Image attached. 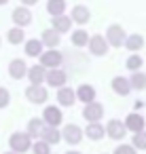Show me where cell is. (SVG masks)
I'll return each mask as SVG.
<instances>
[{
	"instance_id": "28",
	"label": "cell",
	"mask_w": 146,
	"mask_h": 154,
	"mask_svg": "<svg viewBox=\"0 0 146 154\" xmlns=\"http://www.w3.org/2000/svg\"><path fill=\"white\" fill-rule=\"evenodd\" d=\"M32 152L34 154H51V146L43 139H36V143L32 146Z\"/></svg>"
},
{
	"instance_id": "9",
	"label": "cell",
	"mask_w": 146,
	"mask_h": 154,
	"mask_svg": "<svg viewBox=\"0 0 146 154\" xmlns=\"http://www.w3.org/2000/svg\"><path fill=\"white\" fill-rule=\"evenodd\" d=\"M45 129H47V127H45V120H40V118H32V120L28 122V135H30V137L40 139Z\"/></svg>"
},
{
	"instance_id": "13",
	"label": "cell",
	"mask_w": 146,
	"mask_h": 154,
	"mask_svg": "<svg viewBox=\"0 0 146 154\" xmlns=\"http://www.w3.org/2000/svg\"><path fill=\"white\" fill-rule=\"evenodd\" d=\"M123 28H119V26H112L110 30H108V42L112 45V47H119V45H123Z\"/></svg>"
},
{
	"instance_id": "35",
	"label": "cell",
	"mask_w": 146,
	"mask_h": 154,
	"mask_svg": "<svg viewBox=\"0 0 146 154\" xmlns=\"http://www.w3.org/2000/svg\"><path fill=\"white\" fill-rule=\"evenodd\" d=\"M21 2H26V5H34V2H38V0H21Z\"/></svg>"
},
{
	"instance_id": "11",
	"label": "cell",
	"mask_w": 146,
	"mask_h": 154,
	"mask_svg": "<svg viewBox=\"0 0 146 154\" xmlns=\"http://www.w3.org/2000/svg\"><path fill=\"white\" fill-rule=\"evenodd\" d=\"M76 97H78L81 101H85V103H93V99H95V89L89 87V85H83V87L76 91Z\"/></svg>"
},
{
	"instance_id": "32",
	"label": "cell",
	"mask_w": 146,
	"mask_h": 154,
	"mask_svg": "<svg viewBox=\"0 0 146 154\" xmlns=\"http://www.w3.org/2000/svg\"><path fill=\"white\" fill-rule=\"evenodd\" d=\"M114 154H135V148L127 146V143H121V146L114 148Z\"/></svg>"
},
{
	"instance_id": "10",
	"label": "cell",
	"mask_w": 146,
	"mask_h": 154,
	"mask_svg": "<svg viewBox=\"0 0 146 154\" xmlns=\"http://www.w3.org/2000/svg\"><path fill=\"white\" fill-rule=\"evenodd\" d=\"M85 135H87L89 139L97 141V139H102V137L106 135V129H104L100 122H89V127L85 129Z\"/></svg>"
},
{
	"instance_id": "34",
	"label": "cell",
	"mask_w": 146,
	"mask_h": 154,
	"mask_svg": "<svg viewBox=\"0 0 146 154\" xmlns=\"http://www.w3.org/2000/svg\"><path fill=\"white\" fill-rule=\"evenodd\" d=\"M7 106H9V91L0 89V108H7Z\"/></svg>"
},
{
	"instance_id": "20",
	"label": "cell",
	"mask_w": 146,
	"mask_h": 154,
	"mask_svg": "<svg viewBox=\"0 0 146 154\" xmlns=\"http://www.w3.org/2000/svg\"><path fill=\"white\" fill-rule=\"evenodd\" d=\"M70 17H66V15H59V17H53V28L57 30V32H66V30H70Z\"/></svg>"
},
{
	"instance_id": "24",
	"label": "cell",
	"mask_w": 146,
	"mask_h": 154,
	"mask_svg": "<svg viewBox=\"0 0 146 154\" xmlns=\"http://www.w3.org/2000/svg\"><path fill=\"white\" fill-rule=\"evenodd\" d=\"M72 19L78 21V23H85V21H89V11H87L85 7H74V11H72Z\"/></svg>"
},
{
	"instance_id": "23",
	"label": "cell",
	"mask_w": 146,
	"mask_h": 154,
	"mask_svg": "<svg viewBox=\"0 0 146 154\" xmlns=\"http://www.w3.org/2000/svg\"><path fill=\"white\" fill-rule=\"evenodd\" d=\"M47 9H49V13H53L55 17H59L64 13V9H66V2H64V0H49Z\"/></svg>"
},
{
	"instance_id": "21",
	"label": "cell",
	"mask_w": 146,
	"mask_h": 154,
	"mask_svg": "<svg viewBox=\"0 0 146 154\" xmlns=\"http://www.w3.org/2000/svg\"><path fill=\"white\" fill-rule=\"evenodd\" d=\"M43 42H45L47 47H57V45H59V34H57L55 30H45Z\"/></svg>"
},
{
	"instance_id": "30",
	"label": "cell",
	"mask_w": 146,
	"mask_h": 154,
	"mask_svg": "<svg viewBox=\"0 0 146 154\" xmlns=\"http://www.w3.org/2000/svg\"><path fill=\"white\" fill-rule=\"evenodd\" d=\"M72 42H74V45H78V47L87 45V42H89V36H87V32H83V30L74 32V34H72Z\"/></svg>"
},
{
	"instance_id": "1",
	"label": "cell",
	"mask_w": 146,
	"mask_h": 154,
	"mask_svg": "<svg viewBox=\"0 0 146 154\" xmlns=\"http://www.w3.org/2000/svg\"><path fill=\"white\" fill-rule=\"evenodd\" d=\"M9 146H11V152L24 154V152H28L34 143H32V137H30L28 133H13L11 139H9Z\"/></svg>"
},
{
	"instance_id": "27",
	"label": "cell",
	"mask_w": 146,
	"mask_h": 154,
	"mask_svg": "<svg viewBox=\"0 0 146 154\" xmlns=\"http://www.w3.org/2000/svg\"><path fill=\"white\" fill-rule=\"evenodd\" d=\"M131 146H133L135 150H146V131L135 133L133 139H131Z\"/></svg>"
},
{
	"instance_id": "36",
	"label": "cell",
	"mask_w": 146,
	"mask_h": 154,
	"mask_svg": "<svg viewBox=\"0 0 146 154\" xmlns=\"http://www.w3.org/2000/svg\"><path fill=\"white\" fill-rule=\"evenodd\" d=\"M66 154H81V152H74V150H70V152H66Z\"/></svg>"
},
{
	"instance_id": "15",
	"label": "cell",
	"mask_w": 146,
	"mask_h": 154,
	"mask_svg": "<svg viewBox=\"0 0 146 154\" xmlns=\"http://www.w3.org/2000/svg\"><path fill=\"white\" fill-rule=\"evenodd\" d=\"M112 89H114L119 95H127L129 89H131V82H129L127 78H123V76H116V78L112 80Z\"/></svg>"
},
{
	"instance_id": "8",
	"label": "cell",
	"mask_w": 146,
	"mask_h": 154,
	"mask_svg": "<svg viewBox=\"0 0 146 154\" xmlns=\"http://www.w3.org/2000/svg\"><path fill=\"white\" fill-rule=\"evenodd\" d=\"M40 61H43V66H47V68H57V66L62 63V53L55 51V49H51V51H47V53L40 57Z\"/></svg>"
},
{
	"instance_id": "25",
	"label": "cell",
	"mask_w": 146,
	"mask_h": 154,
	"mask_svg": "<svg viewBox=\"0 0 146 154\" xmlns=\"http://www.w3.org/2000/svg\"><path fill=\"white\" fill-rule=\"evenodd\" d=\"M142 45H144V38H142L140 34H133V36H129V38H127V42H125V47H127L129 51H138Z\"/></svg>"
},
{
	"instance_id": "16",
	"label": "cell",
	"mask_w": 146,
	"mask_h": 154,
	"mask_svg": "<svg viewBox=\"0 0 146 154\" xmlns=\"http://www.w3.org/2000/svg\"><path fill=\"white\" fill-rule=\"evenodd\" d=\"M13 19H15L17 26H28L32 21V15H30L28 9H15L13 11Z\"/></svg>"
},
{
	"instance_id": "2",
	"label": "cell",
	"mask_w": 146,
	"mask_h": 154,
	"mask_svg": "<svg viewBox=\"0 0 146 154\" xmlns=\"http://www.w3.org/2000/svg\"><path fill=\"white\" fill-rule=\"evenodd\" d=\"M62 139H66L70 146H76V143H81V139H83V129L76 127V125H68V127H64V131H62Z\"/></svg>"
},
{
	"instance_id": "22",
	"label": "cell",
	"mask_w": 146,
	"mask_h": 154,
	"mask_svg": "<svg viewBox=\"0 0 146 154\" xmlns=\"http://www.w3.org/2000/svg\"><path fill=\"white\" fill-rule=\"evenodd\" d=\"M28 76H30L32 85H40V82L45 80V70H43V66H34V68L28 72Z\"/></svg>"
},
{
	"instance_id": "19",
	"label": "cell",
	"mask_w": 146,
	"mask_h": 154,
	"mask_svg": "<svg viewBox=\"0 0 146 154\" xmlns=\"http://www.w3.org/2000/svg\"><path fill=\"white\" fill-rule=\"evenodd\" d=\"M9 72H11V76H13V78H21V76L28 72V70H26V61H21V59H13V61H11Z\"/></svg>"
},
{
	"instance_id": "6",
	"label": "cell",
	"mask_w": 146,
	"mask_h": 154,
	"mask_svg": "<svg viewBox=\"0 0 146 154\" xmlns=\"http://www.w3.org/2000/svg\"><path fill=\"white\" fill-rule=\"evenodd\" d=\"M62 110L59 108H55V106H49L47 110H45V116H43V120L47 122V127H57L59 122H62Z\"/></svg>"
},
{
	"instance_id": "14",
	"label": "cell",
	"mask_w": 146,
	"mask_h": 154,
	"mask_svg": "<svg viewBox=\"0 0 146 154\" xmlns=\"http://www.w3.org/2000/svg\"><path fill=\"white\" fill-rule=\"evenodd\" d=\"M89 49H91V53H95V55H104L106 53V40L102 38V36H93L91 40H89Z\"/></svg>"
},
{
	"instance_id": "5",
	"label": "cell",
	"mask_w": 146,
	"mask_h": 154,
	"mask_svg": "<svg viewBox=\"0 0 146 154\" xmlns=\"http://www.w3.org/2000/svg\"><path fill=\"white\" fill-rule=\"evenodd\" d=\"M26 97H28L32 103H43V101H47V89H43L40 85H32V87L26 91Z\"/></svg>"
},
{
	"instance_id": "3",
	"label": "cell",
	"mask_w": 146,
	"mask_h": 154,
	"mask_svg": "<svg viewBox=\"0 0 146 154\" xmlns=\"http://www.w3.org/2000/svg\"><path fill=\"white\" fill-rule=\"evenodd\" d=\"M83 116L87 118V122H100V118L104 116V108L102 103H87L85 110H83Z\"/></svg>"
},
{
	"instance_id": "26",
	"label": "cell",
	"mask_w": 146,
	"mask_h": 154,
	"mask_svg": "<svg viewBox=\"0 0 146 154\" xmlns=\"http://www.w3.org/2000/svg\"><path fill=\"white\" fill-rule=\"evenodd\" d=\"M40 51H43V42H38V40H28V45H26V53H28L30 57H36Z\"/></svg>"
},
{
	"instance_id": "31",
	"label": "cell",
	"mask_w": 146,
	"mask_h": 154,
	"mask_svg": "<svg viewBox=\"0 0 146 154\" xmlns=\"http://www.w3.org/2000/svg\"><path fill=\"white\" fill-rule=\"evenodd\" d=\"M129 82H131L133 89H144V87H146V76H144V74H133Z\"/></svg>"
},
{
	"instance_id": "29",
	"label": "cell",
	"mask_w": 146,
	"mask_h": 154,
	"mask_svg": "<svg viewBox=\"0 0 146 154\" xmlns=\"http://www.w3.org/2000/svg\"><path fill=\"white\" fill-rule=\"evenodd\" d=\"M21 40H24V30H21V28H13V30H9V42L19 45Z\"/></svg>"
},
{
	"instance_id": "38",
	"label": "cell",
	"mask_w": 146,
	"mask_h": 154,
	"mask_svg": "<svg viewBox=\"0 0 146 154\" xmlns=\"http://www.w3.org/2000/svg\"><path fill=\"white\" fill-rule=\"evenodd\" d=\"M5 154H15V152H5Z\"/></svg>"
},
{
	"instance_id": "33",
	"label": "cell",
	"mask_w": 146,
	"mask_h": 154,
	"mask_svg": "<svg viewBox=\"0 0 146 154\" xmlns=\"http://www.w3.org/2000/svg\"><path fill=\"white\" fill-rule=\"evenodd\" d=\"M140 66H142V59H140L138 55H131V57L127 59V68H129V70H138Z\"/></svg>"
},
{
	"instance_id": "7",
	"label": "cell",
	"mask_w": 146,
	"mask_h": 154,
	"mask_svg": "<svg viewBox=\"0 0 146 154\" xmlns=\"http://www.w3.org/2000/svg\"><path fill=\"white\" fill-rule=\"evenodd\" d=\"M125 127H127L129 131H133V135H135V133H142V131H144V118H142L140 114H129V116L125 118Z\"/></svg>"
},
{
	"instance_id": "17",
	"label": "cell",
	"mask_w": 146,
	"mask_h": 154,
	"mask_svg": "<svg viewBox=\"0 0 146 154\" xmlns=\"http://www.w3.org/2000/svg\"><path fill=\"white\" fill-rule=\"evenodd\" d=\"M47 82H49L51 87H62V85L66 82V74H64L62 70H51V72L47 74Z\"/></svg>"
},
{
	"instance_id": "4",
	"label": "cell",
	"mask_w": 146,
	"mask_h": 154,
	"mask_svg": "<svg viewBox=\"0 0 146 154\" xmlns=\"http://www.w3.org/2000/svg\"><path fill=\"white\" fill-rule=\"evenodd\" d=\"M125 133H127V127H125L121 120H116V118L106 125V135H108L110 139H123Z\"/></svg>"
},
{
	"instance_id": "18",
	"label": "cell",
	"mask_w": 146,
	"mask_h": 154,
	"mask_svg": "<svg viewBox=\"0 0 146 154\" xmlns=\"http://www.w3.org/2000/svg\"><path fill=\"white\" fill-rule=\"evenodd\" d=\"M74 99H76V93H74L72 89H59V93H57V101H59L62 106H72Z\"/></svg>"
},
{
	"instance_id": "12",
	"label": "cell",
	"mask_w": 146,
	"mask_h": 154,
	"mask_svg": "<svg viewBox=\"0 0 146 154\" xmlns=\"http://www.w3.org/2000/svg\"><path fill=\"white\" fill-rule=\"evenodd\" d=\"M43 141H47L49 146H53V143H57L59 139H62V133L57 131V127H47L45 131H43V137H40Z\"/></svg>"
},
{
	"instance_id": "37",
	"label": "cell",
	"mask_w": 146,
	"mask_h": 154,
	"mask_svg": "<svg viewBox=\"0 0 146 154\" xmlns=\"http://www.w3.org/2000/svg\"><path fill=\"white\" fill-rule=\"evenodd\" d=\"M7 2H9V0H0V5H7Z\"/></svg>"
}]
</instances>
